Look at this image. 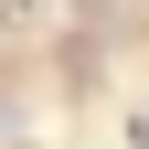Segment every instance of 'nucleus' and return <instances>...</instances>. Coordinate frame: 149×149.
I'll use <instances>...</instances> for the list:
<instances>
[{"label": "nucleus", "instance_id": "1", "mask_svg": "<svg viewBox=\"0 0 149 149\" xmlns=\"http://www.w3.org/2000/svg\"><path fill=\"white\" fill-rule=\"evenodd\" d=\"M128 139H139V149H149V117H128Z\"/></svg>", "mask_w": 149, "mask_h": 149}]
</instances>
